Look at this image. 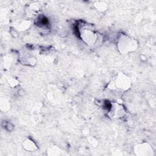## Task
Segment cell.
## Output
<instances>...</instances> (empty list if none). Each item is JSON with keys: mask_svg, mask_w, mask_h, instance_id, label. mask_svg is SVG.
<instances>
[{"mask_svg": "<svg viewBox=\"0 0 156 156\" xmlns=\"http://www.w3.org/2000/svg\"><path fill=\"white\" fill-rule=\"evenodd\" d=\"M79 35L82 41L88 46H93L98 39L97 33L88 24L82 23L78 27Z\"/></svg>", "mask_w": 156, "mask_h": 156, "instance_id": "2", "label": "cell"}, {"mask_svg": "<svg viewBox=\"0 0 156 156\" xmlns=\"http://www.w3.org/2000/svg\"><path fill=\"white\" fill-rule=\"evenodd\" d=\"M22 145L23 149L29 152H34L38 149L36 143L30 138H26L24 140Z\"/></svg>", "mask_w": 156, "mask_h": 156, "instance_id": "6", "label": "cell"}, {"mask_svg": "<svg viewBox=\"0 0 156 156\" xmlns=\"http://www.w3.org/2000/svg\"><path fill=\"white\" fill-rule=\"evenodd\" d=\"M114 85L120 90H127L131 85L130 79L124 74L120 73L116 79Z\"/></svg>", "mask_w": 156, "mask_h": 156, "instance_id": "4", "label": "cell"}, {"mask_svg": "<svg viewBox=\"0 0 156 156\" xmlns=\"http://www.w3.org/2000/svg\"><path fill=\"white\" fill-rule=\"evenodd\" d=\"M31 23L30 21L27 20H24L20 21L16 25V28L17 30L20 31H24L27 30L28 28L30 27Z\"/></svg>", "mask_w": 156, "mask_h": 156, "instance_id": "8", "label": "cell"}, {"mask_svg": "<svg viewBox=\"0 0 156 156\" xmlns=\"http://www.w3.org/2000/svg\"><path fill=\"white\" fill-rule=\"evenodd\" d=\"M117 47L120 53L128 54L135 52L138 49V42L135 38L122 34L118 38Z\"/></svg>", "mask_w": 156, "mask_h": 156, "instance_id": "1", "label": "cell"}, {"mask_svg": "<svg viewBox=\"0 0 156 156\" xmlns=\"http://www.w3.org/2000/svg\"><path fill=\"white\" fill-rule=\"evenodd\" d=\"M40 10V4L33 3L29 5L27 9V13L30 17H33L37 15V13H39Z\"/></svg>", "mask_w": 156, "mask_h": 156, "instance_id": "7", "label": "cell"}, {"mask_svg": "<svg viewBox=\"0 0 156 156\" xmlns=\"http://www.w3.org/2000/svg\"><path fill=\"white\" fill-rule=\"evenodd\" d=\"M134 152L138 155H152L153 154V149L150 144L147 143H142L135 146Z\"/></svg>", "mask_w": 156, "mask_h": 156, "instance_id": "5", "label": "cell"}, {"mask_svg": "<svg viewBox=\"0 0 156 156\" xmlns=\"http://www.w3.org/2000/svg\"><path fill=\"white\" fill-rule=\"evenodd\" d=\"M108 115L112 119H119L126 115V112L122 105L117 102H112Z\"/></svg>", "mask_w": 156, "mask_h": 156, "instance_id": "3", "label": "cell"}]
</instances>
